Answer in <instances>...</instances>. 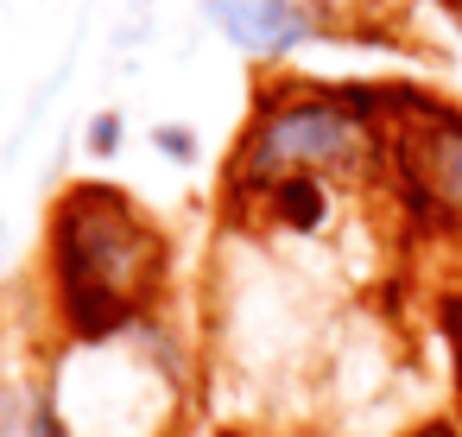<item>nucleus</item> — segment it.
I'll list each match as a JSON object with an SVG mask.
<instances>
[{"instance_id": "nucleus-1", "label": "nucleus", "mask_w": 462, "mask_h": 437, "mask_svg": "<svg viewBox=\"0 0 462 437\" xmlns=\"http://www.w3.org/2000/svg\"><path fill=\"white\" fill-rule=\"evenodd\" d=\"M58 273L64 304L83 336H108L159 279V235L115 191H77L58 216Z\"/></svg>"}, {"instance_id": "nucleus-2", "label": "nucleus", "mask_w": 462, "mask_h": 437, "mask_svg": "<svg viewBox=\"0 0 462 437\" xmlns=\"http://www.w3.org/2000/svg\"><path fill=\"white\" fill-rule=\"evenodd\" d=\"M374 159V127L342 96H285L273 102L247 146L235 153V191H279L310 172H355Z\"/></svg>"}, {"instance_id": "nucleus-3", "label": "nucleus", "mask_w": 462, "mask_h": 437, "mask_svg": "<svg viewBox=\"0 0 462 437\" xmlns=\"http://www.w3.org/2000/svg\"><path fill=\"white\" fill-rule=\"evenodd\" d=\"M399 172H405V191L424 209L462 216V121L456 115H424V121L399 127Z\"/></svg>"}, {"instance_id": "nucleus-4", "label": "nucleus", "mask_w": 462, "mask_h": 437, "mask_svg": "<svg viewBox=\"0 0 462 437\" xmlns=\"http://www.w3.org/2000/svg\"><path fill=\"white\" fill-rule=\"evenodd\" d=\"M456 405H462V330H456Z\"/></svg>"}, {"instance_id": "nucleus-5", "label": "nucleus", "mask_w": 462, "mask_h": 437, "mask_svg": "<svg viewBox=\"0 0 462 437\" xmlns=\"http://www.w3.org/2000/svg\"><path fill=\"white\" fill-rule=\"evenodd\" d=\"M418 437H456V431H443V424H430V431H418Z\"/></svg>"}]
</instances>
